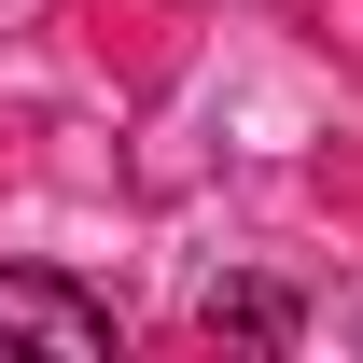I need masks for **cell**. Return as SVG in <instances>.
I'll use <instances>...</instances> for the list:
<instances>
[{
	"instance_id": "2",
	"label": "cell",
	"mask_w": 363,
	"mask_h": 363,
	"mask_svg": "<svg viewBox=\"0 0 363 363\" xmlns=\"http://www.w3.org/2000/svg\"><path fill=\"white\" fill-rule=\"evenodd\" d=\"M210 335H252V350H294V294H279V279H238V294H210Z\"/></svg>"
},
{
	"instance_id": "1",
	"label": "cell",
	"mask_w": 363,
	"mask_h": 363,
	"mask_svg": "<svg viewBox=\"0 0 363 363\" xmlns=\"http://www.w3.org/2000/svg\"><path fill=\"white\" fill-rule=\"evenodd\" d=\"M112 350H126L112 294H84L56 266H0V363H112Z\"/></svg>"
}]
</instances>
